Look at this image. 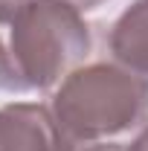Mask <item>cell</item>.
I'll return each instance as SVG.
<instances>
[{
    "instance_id": "cell-8",
    "label": "cell",
    "mask_w": 148,
    "mask_h": 151,
    "mask_svg": "<svg viewBox=\"0 0 148 151\" xmlns=\"http://www.w3.org/2000/svg\"><path fill=\"white\" fill-rule=\"evenodd\" d=\"M26 0H0V15H9V12H15L18 6H23Z\"/></svg>"
},
{
    "instance_id": "cell-1",
    "label": "cell",
    "mask_w": 148,
    "mask_h": 151,
    "mask_svg": "<svg viewBox=\"0 0 148 151\" xmlns=\"http://www.w3.org/2000/svg\"><path fill=\"white\" fill-rule=\"evenodd\" d=\"M90 47L78 9L64 0H26L0 15V90H50L84 64Z\"/></svg>"
},
{
    "instance_id": "cell-7",
    "label": "cell",
    "mask_w": 148,
    "mask_h": 151,
    "mask_svg": "<svg viewBox=\"0 0 148 151\" xmlns=\"http://www.w3.org/2000/svg\"><path fill=\"white\" fill-rule=\"evenodd\" d=\"M84 151H128V145H119V142H96V145H87Z\"/></svg>"
},
{
    "instance_id": "cell-5",
    "label": "cell",
    "mask_w": 148,
    "mask_h": 151,
    "mask_svg": "<svg viewBox=\"0 0 148 151\" xmlns=\"http://www.w3.org/2000/svg\"><path fill=\"white\" fill-rule=\"evenodd\" d=\"M128 151H148V125L134 137V142L128 145Z\"/></svg>"
},
{
    "instance_id": "cell-4",
    "label": "cell",
    "mask_w": 148,
    "mask_h": 151,
    "mask_svg": "<svg viewBox=\"0 0 148 151\" xmlns=\"http://www.w3.org/2000/svg\"><path fill=\"white\" fill-rule=\"evenodd\" d=\"M108 47L119 67L148 78V0H134L113 20Z\"/></svg>"
},
{
    "instance_id": "cell-2",
    "label": "cell",
    "mask_w": 148,
    "mask_h": 151,
    "mask_svg": "<svg viewBox=\"0 0 148 151\" xmlns=\"http://www.w3.org/2000/svg\"><path fill=\"white\" fill-rule=\"evenodd\" d=\"M50 108L75 142H99L148 119V78L116 61L81 64L58 84Z\"/></svg>"
},
{
    "instance_id": "cell-3",
    "label": "cell",
    "mask_w": 148,
    "mask_h": 151,
    "mask_svg": "<svg viewBox=\"0 0 148 151\" xmlns=\"http://www.w3.org/2000/svg\"><path fill=\"white\" fill-rule=\"evenodd\" d=\"M0 151H78V142L61 128L52 108L12 102L0 108Z\"/></svg>"
},
{
    "instance_id": "cell-6",
    "label": "cell",
    "mask_w": 148,
    "mask_h": 151,
    "mask_svg": "<svg viewBox=\"0 0 148 151\" xmlns=\"http://www.w3.org/2000/svg\"><path fill=\"white\" fill-rule=\"evenodd\" d=\"M64 3H70L73 9H78V12L84 15V12H90V9H96V6H102L105 0H64Z\"/></svg>"
}]
</instances>
